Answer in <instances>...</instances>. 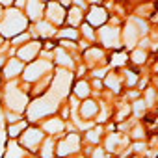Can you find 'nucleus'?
Listing matches in <instances>:
<instances>
[{
    "label": "nucleus",
    "mask_w": 158,
    "mask_h": 158,
    "mask_svg": "<svg viewBox=\"0 0 158 158\" xmlns=\"http://www.w3.org/2000/svg\"><path fill=\"white\" fill-rule=\"evenodd\" d=\"M24 28H26V19L17 10H10L6 13L4 21L0 23V34H2L4 37H13L19 32H23ZM2 35H0V37H2Z\"/></svg>",
    "instance_id": "obj_1"
},
{
    "label": "nucleus",
    "mask_w": 158,
    "mask_h": 158,
    "mask_svg": "<svg viewBox=\"0 0 158 158\" xmlns=\"http://www.w3.org/2000/svg\"><path fill=\"white\" fill-rule=\"evenodd\" d=\"M56 108H58V99L50 93V95H47V97L37 99L35 102H32V106L28 108V115H30L32 121H35L37 117H43L47 114H52Z\"/></svg>",
    "instance_id": "obj_2"
},
{
    "label": "nucleus",
    "mask_w": 158,
    "mask_h": 158,
    "mask_svg": "<svg viewBox=\"0 0 158 158\" xmlns=\"http://www.w3.org/2000/svg\"><path fill=\"white\" fill-rule=\"evenodd\" d=\"M6 102H8V108H10V110H13V112H23V110L26 108V104H28V99H26V95H24L15 84H11V86H8V89H6Z\"/></svg>",
    "instance_id": "obj_3"
},
{
    "label": "nucleus",
    "mask_w": 158,
    "mask_h": 158,
    "mask_svg": "<svg viewBox=\"0 0 158 158\" xmlns=\"http://www.w3.org/2000/svg\"><path fill=\"white\" fill-rule=\"evenodd\" d=\"M71 80H73V74L69 71H58L54 74V84H52V95L56 99L60 97H65L69 93V86H71Z\"/></svg>",
    "instance_id": "obj_4"
},
{
    "label": "nucleus",
    "mask_w": 158,
    "mask_h": 158,
    "mask_svg": "<svg viewBox=\"0 0 158 158\" xmlns=\"http://www.w3.org/2000/svg\"><path fill=\"white\" fill-rule=\"evenodd\" d=\"M41 139H43V132H41L39 128H30V130H26V132L23 134L21 143H23V147H26L28 151H35V149L39 147V143H41Z\"/></svg>",
    "instance_id": "obj_5"
},
{
    "label": "nucleus",
    "mask_w": 158,
    "mask_h": 158,
    "mask_svg": "<svg viewBox=\"0 0 158 158\" xmlns=\"http://www.w3.org/2000/svg\"><path fill=\"white\" fill-rule=\"evenodd\" d=\"M48 69H50V63L48 61H35L30 67H26V71H24V80L34 82V80H37L39 76H43V73H47Z\"/></svg>",
    "instance_id": "obj_6"
},
{
    "label": "nucleus",
    "mask_w": 158,
    "mask_h": 158,
    "mask_svg": "<svg viewBox=\"0 0 158 158\" xmlns=\"http://www.w3.org/2000/svg\"><path fill=\"white\" fill-rule=\"evenodd\" d=\"M80 149V139H78L76 134H69V138H65L60 145H58V154L60 156H67V154H73Z\"/></svg>",
    "instance_id": "obj_7"
},
{
    "label": "nucleus",
    "mask_w": 158,
    "mask_h": 158,
    "mask_svg": "<svg viewBox=\"0 0 158 158\" xmlns=\"http://www.w3.org/2000/svg\"><path fill=\"white\" fill-rule=\"evenodd\" d=\"M99 37L106 47H119V30L117 28H102Z\"/></svg>",
    "instance_id": "obj_8"
},
{
    "label": "nucleus",
    "mask_w": 158,
    "mask_h": 158,
    "mask_svg": "<svg viewBox=\"0 0 158 158\" xmlns=\"http://www.w3.org/2000/svg\"><path fill=\"white\" fill-rule=\"evenodd\" d=\"M37 52H39V43H28V45H24L23 48H19V58L24 60V61H32ZM21 60H19V61H21Z\"/></svg>",
    "instance_id": "obj_9"
},
{
    "label": "nucleus",
    "mask_w": 158,
    "mask_h": 158,
    "mask_svg": "<svg viewBox=\"0 0 158 158\" xmlns=\"http://www.w3.org/2000/svg\"><path fill=\"white\" fill-rule=\"evenodd\" d=\"M47 15H48L50 23H54V24H60V23L63 21V15H65V11H63V8H61L60 4H48V6H47Z\"/></svg>",
    "instance_id": "obj_10"
},
{
    "label": "nucleus",
    "mask_w": 158,
    "mask_h": 158,
    "mask_svg": "<svg viewBox=\"0 0 158 158\" xmlns=\"http://www.w3.org/2000/svg\"><path fill=\"white\" fill-rule=\"evenodd\" d=\"M106 19H108V15H106V11H104L102 8H91V11H89V15H88V21H89L91 24H95V26L104 24Z\"/></svg>",
    "instance_id": "obj_11"
},
{
    "label": "nucleus",
    "mask_w": 158,
    "mask_h": 158,
    "mask_svg": "<svg viewBox=\"0 0 158 158\" xmlns=\"http://www.w3.org/2000/svg\"><path fill=\"white\" fill-rule=\"evenodd\" d=\"M21 71H23V61H19V60H10L4 67L6 78H15L17 74H21Z\"/></svg>",
    "instance_id": "obj_12"
},
{
    "label": "nucleus",
    "mask_w": 158,
    "mask_h": 158,
    "mask_svg": "<svg viewBox=\"0 0 158 158\" xmlns=\"http://www.w3.org/2000/svg\"><path fill=\"white\" fill-rule=\"evenodd\" d=\"M26 10H28V17L35 21L43 13V4L41 2H26Z\"/></svg>",
    "instance_id": "obj_13"
},
{
    "label": "nucleus",
    "mask_w": 158,
    "mask_h": 158,
    "mask_svg": "<svg viewBox=\"0 0 158 158\" xmlns=\"http://www.w3.org/2000/svg\"><path fill=\"white\" fill-rule=\"evenodd\" d=\"M138 35H139V32H138V30H136V26L130 23V24L127 26V32H125L127 47H134V43H136V39H138Z\"/></svg>",
    "instance_id": "obj_14"
},
{
    "label": "nucleus",
    "mask_w": 158,
    "mask_h": 158,
    "mask_svg": "<svg viewBox=\"0 0 158 158\" xmlns=\"http://www.w3.org/2000/svg\"><path fill=\"white\" fill-rule=\"evenodd\" d=\"M45 130L50 132V134H58V132L63 130V121L61 119H48L45 123Z\"/></svg>",
    "instance_id": "obj_15"
},
{
    "label": "nucleus",
    "mask_w": 158,
    "mask_h": 158,
    "mask_svg": "<svg viewBox=\"0 0 158 158\" xmlns=\"http://www.w3.org/2000/svg\"><path fill=\"white\" fill-rule=\"evenodd\" d=\"M35 30H37V34L43 35V37H48V35L54 34V26H52L50 23H45V21H39L37 26H35Z\"/></svg>",
    "instance_id": "obj_16"
},
{
    "label": "nucleus",
    "mask_w": 158,
    "mask_h": 158,
    "mask_svg": "<svg viewBox=\"0 0 158 158\" xmlns=\"http://www.w3.org/2000/svg\"><path fill=\"white\" fill-rule=\"evenodd\" d=\"M97 110H99V106H97V102H93V101H88V102L82 104V115H84V117H93V115L97 114Z\"/></svg>",
    "instance_id": "obj_17"
},
{
    "label": "nucleus",
    "mask_w": 158,
    "mask_h": 158,
    "mask_svg": "<svg viewBox=\"0 0 158 158\" xmlns=\"http://www.w3.org/2000/svg\"><path fill=\"white\" fill-rule=\"evenodd\" d=\"M23 156H24V151H23L17 143H10L8 152H6L4 158H23Z\"/></svg>",
    "instance_id": "obj_18"
},
{
    "label": "nucleus",
    "mask_w": 158,
    "mask_h": 158,
    "mask_svg": "<svg viewBox=\"0 0 158 158\" xmlns=\"http://www.w3.org/2000/svg\"><path fill=\"white\" fill-rule=\"evenodd\" d=\"M56 58H58V63H60V65H63V67H73V60H71V56H69L67 52L58 50V52H56Z\"/></svg>",
    "instance_id": "obj_19"
},
{
    "label": "nucleus",
    "mask_w": 158,
    "mask_h": 158,
    "mask_svg": "<svg viewBox=\"0 0 158 158\" xmlns=\"http://www.w3.org/2000/svg\"><path fill=\"white\" fill-rule=\"evenodd\" d=\"M74 95L76 97H88L89 95V86L86 82H78L74 86Z\"/></svg>",
    "instance_id": "obj_20"
},
{
    "label": "nucleus",
    "mask_w": 158,
    "mask_h": 158,
    "mask_svg": "<svg viewBox=\"0 0 158 158\" xmlns=\"http://www.w3.org/2000/svg\"><path fill=\"white\" fill-rule=\"evenodd\" d=\"M106 84L114 89V91H119L121 89V84H119V78H117V74H108V78H106Z\"/></svg>",
    "instance_id": "obj_21"
},
{
    "label": "nucleus",
    "mask_w": 158,
    "mask_h": 158,
    "mask_svg": "<svg viewBox=\"0 0 158 158\" xmlns=\"http://www.w3.org/2000/svg\"><path fill=\"white\" fill-rule=\"evenodd\" d=\"M119 141H121V136H119V134H112V136L108 138V141H106L108 151H115L117 145H119Z\"/></svg>",
    "instance_id": "obj_22"
},
{
    "label": "nucleus",
    "mask_w": 158,
    "mask_h": 158,
    "mask_svg": "<svg viewBox=\"0 0 158 158\" xmlns=\"http://www.w3.org/2000/svg\"><path fill=\"white\" fill-rule=\"evenodd\" d=\"M80 19H82V13H80V10H78V8H74V10L69 11V23L71 24H78V23H80Z\"/></svg>",
    "instance_id": "obj_23"
},
{
    "label": "nucleus",
    "mask_w": 158,
    "mask_h": 158,
    "mask_svg": "<svg viewBox=\"0 0 158 158\" xmlns=\"http://www.w3.org/2000/svg\"><path fill=\"white\" fill-rule=\"evenodd\" d=\"M24 127H26V123H15V125H11V127H10L8 134L15 138V136H19V132H23V130H24Z\"/></svg>",
    "instance_id": "obj_24"
},
{
    "label": "nucleus",
    "mask_w": 158,
    "mask_h": 158,
    "mask_svg": "<svg viewBox=\"0 0 158 158\" xmlns=\"http://www.w3.org/2000/svg\"><path fill=\"white\" fill-rule=\"evenodd\" d=\"M86 58H88L89 61H97V60H101V58H102V52H101L99 48H91V50H88V52H86Z\"/></svg>",
    "instance_id": "obj_25"
},
{
    "label": "nucleus",
    "mask_w": 158,
    "mask_h": 158,
    "mask_svg": "<svg viewBox=\"0 0 158 158\" xmlns=\"http://www.w3.org/2000/svg\"><path fill=\"white\" fill-rule=\"evenodd\" d=\"M52 152H54V143H52V139H48L47 143H45V147H43V158H50L52 156Z\"/></svg>",
    "instance_id": "obj_26"
},
{
    "label": "nucleus",
    "mask_w": 158,
    "mask_h": 158,
    "mask_svg": "<svg viewBox=\"0 0 158 158\" xmlns=\"http://www.w3.org/2000/svg\"><path fill=\"white\" fill-rule=\"evenodd\" d=\"M76 35H78V34H76V30H73V28H67V30H61V32H60V37H63V39H67V37H69V39H76Z\"/></svg>",
    "instance_id": "obj_27"
},
{
    "label": "nucleus",
    "mask_w": 158,
    "mask_h": 158,
    "mask_svg": "<svg viewBox=\"0 0 158 158\" xmlns=\"http://www.w3.org/2000/svg\"><path fill=\"white\" fill-rule=\"evenodd\" d=\"M145 58H147V54H145L143 50H136V52L132 54V61H134V63H143Z\"/></svg>",
    "instance_id": "obj_28"
},
{
    "label": "nucleus",
    "mask_w": 158,
    "mask_h": 158,
    "mask_svg": "<svg viewBox=\"0 0 158 158\" xmlns=\"http://www.w3.org/2000/svg\"><path fill=\"white\" fill-rule=\"evenodd\" d=\"M101 132H102L101 128H95V130H89V132H88V139H89V141H93V143H97V141L101 139Z\"/></svg>",
    "instance_id": "obj_29"
},
{
    "label": "nucleus",
    "mask_w": 158,
    "mask_h": 158,
    "mask_svg": "<svg viewBox=\"0 0 158 158\" xmlns=\"http://www.w3.org/2000/svg\"><path fill=\"white\" fill-rule=\"evenodd\" d=\"M125 60H127V56H125L123 52L114 54V58H112V65H123V63H125Z\"/></svg>",
    "instance_id": "obj_30"
},
{
    "label": "nucleus",
    "mask_w": 158,
    "mask_h": 158,
    "mask_svg": "<svg viewBox=\"0 0 158 158\" xmlns=\"http://www.w3.org/2000/svg\"><path fill=\"white\" fill-rule=\"evenodd\" d=\"M143 110H145V102H143V101H138V102L134 104V112H136V115H141Z\"/></svg>",
    "instance_id": "obj_31"
},
{
    "label": "nucleus",
    "mask_w": 158,
    "mask_h": 158,
    "mask_svg": "<svg viewBox=\"0 0 158 158\" xmlns=\"http://www.w3.org/2000/svg\"><path fill=\"white\" fill-rule=\"evenodd\" d=\"M154 102V89H147V102L145 104H152Z\"/></svg>",
    "instance_id": "obj_32"
},
{
    "label": "nucleus",
    "mask_w": 158,
    "mask_h": 158,
    "mask_svg": "<svg viewBox=\"0 0 158 158\" xmlns=\"http://www.w3.org/2000/svg\"><path fill=\"white\" fill-rule=\"evenodd\" d=\"M127 80H128V84L132 86V84L136 82V73H128V76H127Z\"/></svg>",
    "instance_id": "obj_33"
},
{
    "label": "nucleus",
    "mask_w": 158,
    "mask_h": 158,
    "mask_svg": "<svg viewBox=\"0 0 158 158\" xmlns=\"http://www.w3.org/2000/svg\"><path fill=\"white\" fill-rule=\"evenodd\" d=\"M84 34H86V35H88V37H89V39H93V37H95V35H93V32H91V28H89V26H84Z\"/></svg>",
    "instance_id": "obj_34"
},
{
    "label": "nucleus",
    "mask_w": 158,
    "mask_h": 158,
    "mask_svg": "<svg viewBox=\"0 0 158 158\" xmlns=\"http://www.w3.org/2000/svg\"><path fill=\"white\" fill-rule=\"evenodd\" d=\"M17 119H19V115H15V114H8V121H10V123H15Z\"/></svg>",
    "instance_id": "obj_35"
},
{
    "label": "nucleus",
    "mask_w": 158,
    "mask_h": 158,
    "mask_svg": "<svg viewBox=\"0 0 158 158\" xmlns=\"http://www.w3.org/2000/svg\"><path fill=\"white\" fill-rule=\"evenodd\" d=\"M28 39V35L24 34V35H19V37H15V43H21V41H26Z\"/></svg>",
    "instance_id": "obj_36"
},
{
    "label": "nucleus",
    "mask_w": 158,
    "mask_h": 158,
    "mask_svg": "<svg viewBox=\"0 0 158 158\" xmlns=\"http://www.w3.org/2000/svg\"><path fill=\"white\" fill-rule=\"evenodd\" d=\"M134 138H143V132H141V128H136V130H134Z\"/></svg>",
    "instance_id": "obj_37"
},
{
    "label": "nucleus",
    "mask_w": 158,
    "mask_h": 158,
    "mask_svg": "<svg viewBox=\"0 0 158 158\" xmlns=\"http://www.w3.org/2000/svg\"><path fill=\"white\" fill-rule=\"evenodd\" d=\"M93 158H104V152L102 151H95L93 152Z\"/></svg>",
    "instance_id": "obj_38"
},
{
    "label": "nucleus",
    "mask_w": 158,
    "mask_h": 158,
    "mask_svg": "<svg viewBox=\"0 0 158 158\" xmlns=\"http://www.w3.org/2000/svg\"><path fill=\"white\" fill-rule=\"evenodd\" d=\"M139 45H141V48H145V47H147V45H149V41H147V39H143V41H141V43H139Z\"/></svg>",
    "instance_id": "obj_39"
},
{
    "label": "nucleus",
    "mask_w": 158,
    "mask_h": 158,
    "mask_svg": "<svg viewBox=\"0 0 158 158\" xmlns=\"http://www.w3.org/2000/svg\"><path fill=\"white\" fill-rule=\"evenodd\" d=\"M0 17H2V8H0Z\"/></svg>",
    "instance_id": "obj_40"
},
{
    "label": "nucleus",
    "mask_w": 158,
    "mask_h": 158,
    "mask_svg": "<svg viewBox=\"0 0 158 158\" xmlns=\"http://www.w3.org/2000/svg\"><path fill=\"white\" fill-rule=\"evenodd\" d=\"M0 154H2V145H0Z\"/></svg>",
    "instance_id": "obj_41"
},
{
    "label": "nucleus",
    "mask_w": 158,
    "mask_h": 158,
    "mask_svg": "<svg viewBox=\"0 0 158 158\" xmlns=\"http://www.w3.org/2000/svg\"><path fill=\"white\" fill-rule=\"evenodd\" d=\"M0 45H2V37H0Z\"/></svg>",
    "instance_id": "obj_42"
}]
</instances>
